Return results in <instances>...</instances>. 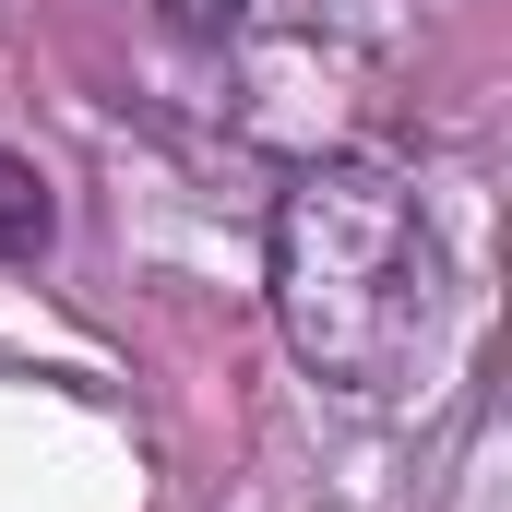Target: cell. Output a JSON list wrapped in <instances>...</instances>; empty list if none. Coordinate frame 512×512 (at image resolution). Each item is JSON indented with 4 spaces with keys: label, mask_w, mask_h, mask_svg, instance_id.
Wrapping results in <instances>:
<instances>
[{
    "label": "cell",
    "mask_w": 512,
    "mask_h": 512,
    "mask_svg": "<svg viewBox=\"0 0 512 512\" xmlns=\"http://www.w3.org/2000/svg\"><path fill=\"white\" fill-rule=\"evenodd\" d=\"M274 322L298 346V370L346 393H382L429 322H441V239L417 215V191L393 167H298L274 203Z\"/></svg>",
    "instance_id": "cell-1"
},
{
    "label": "cell",
    "mask_w": 512,
    "mask_h": 512,
    "mask_svg": "<svg viewBox=\"0 0 512 512\" xmlns=\"http://www.w3.org/2000/svg\"><path fill=\"white\" fill-rule=\"evenodd\" d=\"M36 239H48V179H36L24 155H0V262L36 251Z\"/></svg>",
    "instance_id": "cell-2"
},
{
    "label": "cell",
    "mask_w": 512,
    "mask_h": 512,
    "mask_svg": "<svg viewBox=\"0 0 512 512\" xmlns=\"http://www.w3.org/2000/svg\"><path fill=\"white\" fill-rule=\"evenodd\" d=\"M167 24H179V36H227V24H239V0H167Z\"/></svg>",
    "instance_id": "cell-3"
}]
</instances>
